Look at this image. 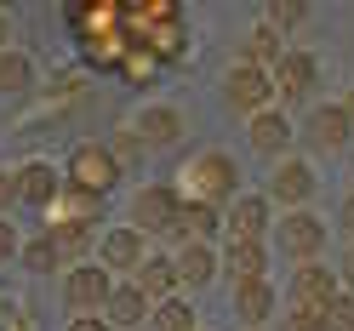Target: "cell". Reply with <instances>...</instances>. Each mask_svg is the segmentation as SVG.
Wrapping results in <instances>:
<instances>
[{"label":"cell","instance_id":"obj_1","mask_svg":"<svg viewBox=\"0 0 354 331\" xmlns=\"http://www.w3.org/2000/svg\"><path fill=\"white\" fill-rule=\"evenodd\" d=\"M183 194H189V206H234L240 200V171L223 149H206V154H194V160H183Z\"/></svg>","mask_w":354,"mask_h":331},{"label":"cell","instance_id":"obj_2","mask_svg":"<svg viewBox=\"0 0 354 331\" xmlns=\"http://www.w3.org/2000/svg\"><path fill=\"white\" fill-rule=\"evenodd\" d=\"M63 178L80 194H109L120 183V160H115V149H103V143H80L69 154V166H63Z\"/></svg>","mask_w":354,"mask_h":331},{"label":"cell","instance_id":"obj_3","mask_svg":"<svg viewBox=\"0 0 354 331\" xmlns=\"http://www.w3.org/2000/svg\"><path fill=\"white\" fill-rule=\"evenodd\" d=\"M223 97H229V108H240V115H263V108H269V97H274V75L240 57L234 69L223 75Z\"/></svg>","mask_w":354,"mask_h":331},{"label":"cell","instance_id":"obj_4","mask_svg":"<svg viewBox=\"0 0 354 331\" xmlns=\"http://www.w3.org/2000/svg\"><path fill=\"white\" fill-rule=\"evenodd\" d=\"M177 211H183L177 189L154 183V189H138V194H131V206H126V223L138 229V234H166V229L177 223Z\"/></svg>","mask_w":354,"mask_h":331},{"label":"cell","instance_id":"obj_5","mask_svg":"<svg viewBox=\"0 0 354 331\" xmlns=\"http://www.w3.org/2000/svg\"><path fill=\"white\" fill-rule=\"evenodd\" d=\"M308 194H315V166H308V160H280V166L269 171L263 200H269V206H286V211H303Z\"/></svg>","mask_w":354,"mask_h":331},{"label":"cell","instance_id":"obj_6","mask_svg":"<svg viewBox=\"0 0 354 331\" xmlns=\"http://www.w3.org/2000/svg\"><path fill=\"white\" fill-rule=\"evenodd\" d=\"M63 297H69L75 314H92V308H103L109 297H115V280H109L103 263H80V269H69V285H63Z\"/></svg>","mask_w":354,"mask_h":331},{"label":"cell","instance_id":"obj_7","mask_svg":"<svg viewBox=\"0 0 354 331\" xmlns=\"http://www.w3.org/2000/svg\"><path fill=\"white\" fill-rule=\"evenodd\" d=\"M343 292V280L326 269V263H303L292 274V308H308V314H326V303Z\"/></svg>","mask_w":354,"mask_h":331},{"label":"cell","instance_id":"obj_8","mask_svg":"<svg viewBox=\"0 0 354 331\" xmlns=\"http://www.w3.org/2000/svg\"><path fill=\"white\" fill-rule=\"evenodd\" d=\"M303 138H308V149H315V154H337V149L354 138V120L343 115V103H320L315 115L303 120Z\"/></svg>","mask_w":354,"mask_h":331},{"label":"cell","instance_id":"obj_9","mask_svg":"<svg viewBox=\"0 0 354 331\" xmlns=\"http://www.w3.org/2000/svg\"><path fill=\"white\" fill-rule=\"evenodd\" d=\"M326 246V223L315 211H286V223H280V252L286 257H297V263H315V252Z\"/></svg>","mask_w":354,"mask_h":331},{"label":"cell","instance_id":"obj_10","mask_svg":"<svg viewBox=\"0 0 354 331\" xmlns=\"http://www.w3.org/2000/svg\"><path fill=\"white\" fill-rule=\"evenodd\" d=\"M131 131H138V143H143V149H166V143L183 138V115H177L171 103H149V108H138Z\"/></svg>","mask_w":354,"mask_h":331},{"label":"cell","instance_id":"obj_11","mask_svg":"<svg viewBox=\"0 0 354 331\" xmlns=\"http://www.w3.org/2000/svg\"><path fill=\"white\" fill-rule=\"evenodd\" d=\"M57 189H63V178H57L46 160L17 166V200H29V206H40V211H52V206H57Z\"/></svg>","mask_w":354,"mask_h":331},{"label":"cell","instance_id":"obj_12","mask_svg":"<svg viewBox=\"0 0 354 331\" xmlns=\"http://www.w3.org/2000/svg\"><path fill=\"white\" fill-rule=\"evenodd\" d=\"M143 257H149V252H143V234L131 229V223H126V229H109L103 246H97V263H103V269H131V274H138Z\"/></svg>","mask_w":354,"mask_h":331},{"label":"cell","instance_id":"obj_13","mask_svg":"<svg viewBox=\"0 0 354 331\" xmlns=\"http://www.w3.org/2000/svg\"><path fill=\"white\" fill-rule=\"evenodd\" d=\"M223 229H229V240H263V229H269V200L263 194H240L223 211Z\"/></svg>","mask_w":354,"mask_h":331},{"label":"cell","instance_id":"obj_14","mask_svg":"<svg viewBox=\"0 0 354 331\" xmlns=\"http://www.w3.org/2000/svg\"><path fill=\"white\" fill-rule=\"evenodd\" d=\"M274 285L269 280H252V285H234V320L240 325H263V320H274Z\"/></svg>","mask_w":354,"mask_h":331},{"label":"cell","instance_id":"obj_15","mask_svg":"<svg viewBox=\"0 0 354 331\" xmlns=\"http://www.w3.org/2000/svg\"><path fill=\"white\" fill-rule=\"evenodd\" d=\"M315 75H320V63L308 57V52H286V57L274 63V92H280V97H303L308 86H315Z\"/></svg>","mask_w":354,"mask_h":331},{"label":"cell","instance_id":"obj_16","mask_svg":"<svg viewBox=\"0 0 354 331\" xmlns=\"http://www.w3.org/2000/svg\"><path fill=\"white\" fill-rule=\"evenodd\" d=\"M223 269H229V280H234V285L263 280V269H269V252H263V240H229Z\"/></svg>","mask_w":354,"mask_h":331},{"label":"cell","instance_id":"obj_17","mask_svg":"<svg viewBox=\"0 0 354 331\" xmlns=\"http://www.w3.org/2000/svg\"><path fill=\"white\" fill-rule=\"evenodd\" d=\"M46 234H52V246L69 257V263H80L86 252H92V240H97L86 217H52V229H46Z\"/></svg>","mask_w":354,"mask_h":331},{"label":"cell","instance_id":"obj_18","mask_svg":"<svg viewBox=\"0 0 354 331\" xmlns=\"http://www.w3.org/2000/svg\"><path fill=\"white\" fill-rule=\"evenodd\" d=\"M131 285H143V297L154 303V297H171L177 292V257H143V269L131 274Z\"/></svg>","mask_w":354,"mask_h":331},{"label":"cell","instance_id":"obj_19","mask_svg":"<svg viewBox=\"0 0 354 331\" xmlns=\"http://www.w3.org/2000/svg\"><path fill=\"white\" fill-rule=\"evenodd\" d=\"M103 320H109V325H143V320H149L143 285H115V297L103 303Z\"/></svg>","mask_w":354,"mask_h":331},{"label":"cell","instance_id":"obj_20","mask_svg":"<svg viewBox=\"0 0 354 331\" xmlns=\"http://www.w3.org/2000/svg\"><path fill=\"white\" fill-rule=\"evenodd\" d=\"M217 274V252L206 240H189L183 252H177V285H206Z\"/></svg>","mask_w":354,"mask_h":331},{"label":"cell","instance_id":"obj_21","mask_svg":"<svg viewBox=\"0 0 354 331\" xmlns=\"http://www.w3.org/2000/svg\"><path fill=\"white\" fill-rule=\"evenodd\" d=\"M286 143H292V126H286L280 108L252 115V149H257V154H286Z\"/></svg>","mask_w":354,"mask_h":331},{"label":"cell","instance_id":"obj_22","mask_svg":"<svg viewBox=\"0 0 354 331\" xmlns=\"http://www.w3.org/2000/svg\"><path fill=\"white\" fill-rule=\"evenodd\" d=\"M280 57H286V35H280L274 23H257V29L246 35V63H257V69H274Z\"/></svg>","mask_w":354,"mask_h":331},{"label":"cell","instance_id":"obj_23","mask_svg":"<svg viewBox=\"0 0 354 331\" xmlns=\"http://www.w3.org/2000/svg\"><path fill=\"white\" fill-rule=\"evenodd\" d=\"M29 86H35V63L24 52H0V92L17 97V92H29Z\"/></svg>","mask_w":354,"mask_h":331},{"label":"cell","instance_id":"obj_24","mask_svg":"<svg viewBox=\"0 0 354 331\" xmlns=\"http://www.w3.org/2000/svg\"><path fill=\"white\" fill-rule=\"evenodd\" d=\"M212 229H217V206H183L177 223H171V234H183V246L189 240H206Z\"/></svg>","mask_w":354,"mask_h":331},{"label":"cell","instance_id":"obj_25","mask_svg":"<svg viewBox=\"0 0 354 331\" xmlns=\"http://www.w3.org/2000/svg\"><path fill=\"white\" fill-rule=\"evenodd\" d=\"M154 325H160V331H201V325H194V308L183 297H166L160 308H154Z\"/></svg>","mask_w":354,"mask_h":331},{"label":"cell","instance_id":"obj_26","mask_svg":"<svg viewBox=\"0 0 354 331\" xmlns=\"http://www.w3.org/2000/svg\"><path fill=\"white\" fill-rule=\"evenodd\" d=\"M57 263H63V252L52 246V234H40V240H29V246H24V269H35V274H52Z\"/></svg>","mask_w":354,"mask_h":331},{"label":"cell","instance_id":"obj_27","mask_svg":"<svg viewBox=\"0 0 354 331\" xmlns=\"http://www.w3.org/2000/svg\"><path fill=\"white\" fill-rule=\"evenodd\" d=\"M154 69H160V57H154L143 40H138V46L126 52V63H120V75H126V80H154Z\"/></svg>","mask_w":354,"mask_h":331},{"label":"cell","instance_id":"obj_28","mask_svg":"<svg viewBox=\"0 0 354 331\" xmlns=\"http://www.w3.org/2000/svg\"><path fill=\"white\" fill-rule=\"evenodd\" d=\"M326 331H354V292H337L326 303Z\"/></svg>","mask_w":354,"mask_h":331},{"label":"cell","instance_id":"obj_29","mask_svg":"<svg viewBox=\"0 0 354 331\" xmlns=\"http://www.w3.org/2000/svg\"><path fill=\"white\" fill-rule=\"evenodd\" d=\"M303 17H308V6H297V0H274V6H269V17H263V23H274V29L286 35V29H297Z\"/></svg>","mask_w":354,"mask_h":331},{"label":"cell","instance_id":"obj_30","mask_svg":"<svg viewBox=\"0 0 354 331\" xmlns=\"http://www.w3.org/2000/svg\"><path fill=\"white\" fill-rule=\"evenodd\" d=\"M286 331H326V314H308V308H292V314H286Z\"/></svg>","mask_w":354,"mask_h":331},{"label":"cell","instance_id":"obj_31","mask_svg":"<svg viewBox=\"0 0 354 331\" xmlns=\"http://www.w3.org/2000/svg\"><path fill=\"white\" fill-rule=\"evenodd\" d=\"M17 252H24V240H17V229L6 223V217H0V263H12Z\"/></svg>","mask_w":354,"mask_h":331},{"label":"cell","instance_id":"obj_32","mask_svg":"<svg viewBox=\"0 0 354 331\" xmlns=\"http://www.w3.org/2000/svg\"><path fill=\"white\" fill-rule=\"evenodd\" d=\"M80 86H86V75H57V80H52V97H75Z\"/></svg>","mask_w":354,"mask_h":331},{"label":"cell","instance_id":"obj_33","mask_svg":"<svg viewBox=\"0 0 354 331\" xmlns=\"http://www.w3.org/2000/svg\"><path fill=\"white\" fill-rule=\"evenodd\" d=\"M69 331H115V325H109L103 314H75V320H69Z\"/></svg>","mask_w":354,"mask_h":331},{"label":"cell","instance_id":"obj_34","mask_svg":"<svg viewBox=\"0 0 354 331\" xmlns=\"http://www.w3.org/2000/svg\"><path fill=\"white\" fill-rule=\"evenodd\" d=\"M17 200V171H0V211Z\"/></svg>","mask_w":354,"mask_h":331},{"label":"cell","instance_id":"obj_35","mask_svg":"<svg viewBox=\"0 0 354 331\" xmlns=\"http://www.w3.org/2000/svg\"><path fill=\"white\" fill-rule=\"evenodd\" d=\"M143 143H138V131H126V138H115V160H131Z\"/></svg>","mask_w":354,"mask_h":331},{"label":"cell","instance_id":"obj_36","mask_svg":"<svg viewBox=\"0 0 354 331\" xmlns=\"http://www.w3.org/2000/svg\"><path fill=\"white\" fill-rule=\"evenodd\" d=\"M337 223H343V229H348V234H354V194H348V200H343V206H337Z\"/></svg>","mask_w":354,"mask_h":331},{"label":"cell","instance_id":"obj_37","mask_svg":"<svg viewBox=\"0 0 354 331\" xmlns=\"http://www.w3.org/2000/svg\"><path fill=\"white\" fill-rule=\"evenodd\" d=\"M343 285L354 292V246H348V257H343Z\"/></svg>","mask_w":354,"mask_h":331},{"label":"cell","instance_id":"obj_38","mask_svg":"<svg viewBox=\"0 0 354 331\" xmlns=\"http://www.w3.org/2000/svg\"><path fill=\"white\" fill-rule=\"evenodd\" d=\"M6 40H12V17L0 12V52H6Z\"/></svg>","mask_w":354,"mask_h":331},{"label":"cell","instance_id":"obj_39","mask_svg":"<svg viewBox=\"0 0 354 331\" xmlns=\"http://www.w3.org/2000/svg\"><path fill=\"white\" fill-rule=\"evenodd\" d=\"M343 115H348V120H354V92H348V97H343Z\"/></svg>","mask_w":354,"mask_h":331}]
</instances>
